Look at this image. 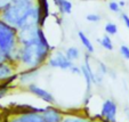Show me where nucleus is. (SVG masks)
<instances>
[{"label": "nucleus", "mask_w": 129, "mask_h": 122, "mask_svg": "<svg viewBox=\"0 0 129 122\" xmlns=\"http://www.w3.org/2000/svg\"><path fill=\"white\" fill-rule=\"evenodd\" d=\"M115 115H117V104L111 99L105 100L102 107V116L105 117L109 122H115Z\"/></svg>", "instance_id": "423d86ee"}, {"label": "nucleus", "mask_w": 129, "mask_h": 122, "mask_svg": "<svg viewBox=\"0 0 129 122\" xmlns=\"http://www.w3.org/2000/svg\"><path fill=\"white\" fill-rule=\"evenodd\" d=\"M13 74H15L13 63L1 62V63H0V83L5 82L6 80H8Z\"/></svg>", "instance_id": "6e6552de"}, {"label": "nucleus", "mask_w": 129, "mask_h": 122, "mask_svg": "<svg viewBox=\"0 0 129 122\" xmlns=\"http://www.w3.org/2000/svg\"><path fill=\"white\" fill-rule=\"evenodd\" d=\"M0 122H1V114H0Z\"/></svg>", "instance_id": "a878e982"}, {"label": "nucleus", "mask_w": 129, "mask_h": 122, "mask_svg": "<svg viewBox=\"0 0 129 122\" xmlns=\"http://www.w3.org/2000/svg\"><path fill=\"white\" fill-rule=\"evenodd\" d=\"M0 12H1V9H0Z\"/></svg>", "instance_id": "c85d7f7f"}, {"label": "nucleus", "mask_w": 129, "mask_h": 122, "mask_svg": "<svg viewBox=\"0 0 129 122\" xmlns=\"http://www.w3.org/2000/svg\"><path fill=\"white\" fill-rule=\"evenodd\" d=\"M34 1L31 0H13L8 1L0 12V18L8 24L15 26L17 30L22 29L29 18L33 7Z\"/></svg>", "instance_id": "f257e3e1"}, {"label": "nucleus", "mask_w": 129, "mask_h": 122, "mask_svg": "<svg viewBox=\"0 0 129 122\" xmlns=\"http://www.w3.org/2000/svg\"><path fill=\"white\" fill-rule=\"evenodd\" d=\"M121 18H122V21H123V23H124V25L127 26V29L129 30V16L127 14H122L121 15Z\"/></svg>", "instance_id": "4be33fe9"}, {"label": "nucleus", "mask_w": 129, "mask_h": 122, "mask_svg": "<svg viewBox=\"0 0 129 122\" xmlns=\"http://www.w3.org/2000/svg\"><path fill=\"white\" fill-rule=\"evenodd\" d=\"M17 35H18V30L5 22L3 18H0V51L10 55L13 58L15 51L20 47Z\"/></svg>", "instance_id": "7ed1b4c3"}, {"label": "nucleus", "mask_w": 129, "mask_h": 122, "mask_svg": "<svg viewBox=\"0 0 129 122\" xmlns=\"http://www.w3.org/2000/svg\"><path fill=\"white\" fill-rule=\"evenodd\" d=\"M119 5H120V7H123V6L126 5V3H124L123 0H121V1H119Z\"/></svg>", "instance_id": "393cba45"}, {"label": "nucleus", "mask_w": 129, "mask_h": 122, "mask_svg": "<svg viewBox=\"0 0 129 122\" xmlns=\"http://www.w3.org/2000/svg\"><path fill=\"white\" fill-rule=\"evenodd\" d=\"M109 8L111 12L113 13H120V5L119 3H115V1H110L109 3Z\"/></svg>", "instance_id": "a211bd4d"}, {"label": "nucleus", "mask_w": 129, "mask_h": 122, "mask_svg": "<svg viewBox=\"0 0 129 122\" xmlns=\"http://www.w3.org/2000/svg\"><path fill=\"white\" fill-rule=\"evenodd\" d=\"M21 119L24 122H46V120L44 119L42 114L31 113V112H27V113H25V114L21 115Z\"/></svg>", "instance_id": "f8f14e48"}, {"label": "nucleus", "mask_w": 129, "mask_h": 122, "mask_svg": "<svg viewBox=\"0 0 129 122\" xmlns=\"http://www.w3.org/2000/svg\"><path fill=\"white\" fill-rule=\"evenodd\" d=\"M6 1H13V0H6Z\"/></svg>", "instance_id": "bb28decb"}, {"label": "nucleus", "mask_w": 129, "mask_h": 122, "mask_svg": "<svg viewBox=\"0 0 129 122\" xmlns=\"http://www.w3.org/2000/svg\"><path fill=\"white\" fill-rule=\"evenodd\" d=\"M54 4H55V6H56L57 8H58L59 13H61L62 10V6H63V3H64V0H53Z\"/></svg>", "instance_id": "5701e85b"}, {"label": "nucleus", "mask_w": 129, "mask_h": 122, "mask_svg": "<svg viewBox=\"0 0 129 122\" xmlns=\"http://www.w3.org/2000/svg\"><path fill=\"white\" fill-rule=\"evenodd\" d=\"M38 29L39 25H27L18 30V44L20 46H29L36 45L39 41L38 37Z\"/></svg>", "instance_id": "20e7f679"}, {"label": "nucleus", "mask_w": 129, "mask_h": 122, "mask_svg": "<svg viewBox=\"0 0 129 122\" xmlns=\"http://www.w3.org/2000/svg\"><path fill=\"white\" fill-rule=\"evenodd\" d=\"M27 89H29V90L31 91L32 94H34L37 97H39V98H41V99H44L45 102H47V103H54L53 95H51L50 93H48L47 90H45V89L38 87L37 85H33V83H32V85H29Z\"/></svg>", "instance_id": "0eeeda50"}, {"label": "nucleus", "mask_w": 129, "mask_h": 122, "mask_svg": "<svg viewBox=\"0 0 129 122\" xmlns=\"http://www.w3.org/2000/svg\"><path fill=\"white\" fill-rule=\"evenodd\" d=\"M31 1H34V0H31Z\"/></svg>", "instance_id": "cd10ccee"}, {"label": "nucleus", "mask_w": 129, "mask_h": 122, "mask_svg": "<svg viewBox=\"0 0 129 122\" xmlns=\"http://www.w3.org/2000/svg\"><path fill=\"white\" fill-rule=\"evenodd\" d=\"M70 70H71V72H73V73H76V74H80L81 73V68L77 67L76 65H73L72 67L70 68Z\"/></svg>", "instance_id": "b1692460"}, {"label": "nucleus", "mask_w": 129, "mask_h": 122, "mask_svg": "<svg viewBox=\"0 0 129 122\" xmlns=\"http://www.w3.org/2000/svg\"><path fill=\"white\" fill-rule=\"evenodd\" d=\"M38 71H39V67H27L25 71H23L20 74V81L21 82H27V81L32 80L38 74Z\"/></svg>", "instance_id": "9b49d317"}, {"label": "nucleus", "mask_w": 129, "mask_h": 122, "mask_svg": "<svg viewBox=\"0 0 129 122\" xmlns=\"http://www.w3.org/2000/svg\"><path fill=\"white\" fill-rule=\"evenodd\" d=\"M86 20L88 21V22H93V23H97L101 21V16L97 14H88L87 16H86Z\"/></svg>", "instance_id": "f3484780"}, {"label": "nucleus", "mask_w": 129, "mask_h": 122, "mask_svg": "<svg viewBox=\"0 0 129 122\" xmlns=\"http://www.w3.org/2000/svg\"><path fill=\"white\" fill-rule=\"evenodd\" d=\"M98 42L101 44V46L103 48H105L106 50H113V44H112V40L110 39V35H104L101 40H98Z\"/></svg>", "instance_id": "2eb2a0df"}, {"label": "nucleus", "mask_w": 129, "mask_h": 122, "mask_svg": "<svg viewBox=\"0 0 129 122\" xmlns=\"http://www.w3.org/2000/svg\"><path fill=\"white\" fill-rule=\"evenodd\" d=\"M51 49L40 42L29 46H20V62L26 67H40L50 57Z\"/></svg>", "instance_id": "f03ea898"}, {"label": "nucleus", "mask_w": 129, "mask_h": 122, "mask_svg": "<svg viewBox=\"0 0 129 122\" xmlns=\"http://www.w3.org/2000/svg\"><path fill=\"white\" fill-rule=\"evenodd\" d=\"M61 122H87L85 119H81V117H76V116H69L63 119Z\"/></svg>", "instance_id": "412c9836"}, {"label": "nucleus", "mask_w": 129, "mask_h": 122, "mask_svg": "<svg viewBox=\"0 0 129 122\" xmlns=\"http://www.w3.org/2000/svg\"><path fill=\"white\" fill-rule=\"evenodd\" d=\"M105 32H106L109 35H114V34H117V32H118L117 25L112 22H107L106 24H105Z\"/></svg>", "instance_id": "dca6fc26"}, {"label": "nucleus", "mask_w": 129, "mask_h": 122, "mask_svg": "<svg viewBox=\"0 0 129 122\" xmlns=\"http://www.w3.org/2000/svg\"><path fill=\"white\" fill-rule=\"evenodd\" d=\"M37 5L39 7L40 13H41V22H40V27H44L45 21L49 16V3L48 0H37Z\"/></svg>", "instance_id": "1a4fd4ad"}, {"label": "nucleus", "mask_w": 129, "mask_h": 122, "mask_svg": "<svg viewBox=\"0 0 129 122\" xmlns=\"http://www.w3.org/2000/svg\"><path fill=\"white\" fill-rule=\"evenodd\" d=\"M120 53H121L122 57L126 59H129V47L126 46V45H122L120 47Z\"/></svg>", "instance_id": "6ab92c4d"}, {"label": "nucleus", "mask_w": 129, "mask_h": 122, "mask_svg": "<svg viewBox=\"0 0 129 122\" xmlns=\"http://www.w3.org/2000/svg\"><path fill=\"white\" fill-rule=\"evenodd\" d=\"M42 116L46 122H61V114L54 108H47L42 111Z\"/></svg>", "instance_id": "9d476101"}, {"label": "nucleus", "mask_w": 129, "mask_h": 122, "mask_svg": "<svg viewBox=\"0 0 129 122\" xmlns=\"http://www.w3.org/2000/svg\"><path fill=\"white\" fill-rule=\"evenodd\" d=\"M78 37H79V39H80V41L82 42L83 47L87 49L88 53H89V54H93L94 53V47H93V45H91V42H90V40L88 39L87 35H86L82 31H79L78 32Z\"/></svg>", "instance_id": "ddd939ff"}, {"label": "nucleus", "mask_w": 129, "mask_h": 122, "mask_svg": "<svg viewBox=\"0 0 129 122\" xmlns=\"http://www.w3.org/2000/svg\"><path fill=\"white\" fill-rule=\"evenodd\" d=\"M8 87H9V85H6L5 82L0 83V99H1L3 97H5V95L7 94Z\"/></svg>", "instance_id": "aec40b11"}, {"label": "nucleus", "mask_w": 129, "mask_h": 122, "mask_svg": "<svg viewBox=\"0 0 129 122\" xmlns=\"http://www.w3.org/2000/svg\"><path fill=\"white\" fill-rule=\"evenodd\" d=\"M65 55L68 56V58L70 59V61H76V59L79 58V56H80V51H79L78 48H76V47H70V48L66 49L65 51Z\"/></svg>", "instance_id": "4468645a"}, {"label": "nucleus", "mask_w": 129, "mask_h": 122, "mask_svg": "<svg viewBox=\"0 0 129 122\" xmlns=\"http://www.w3.org/2000/svg\"><path fill=\"white\" fill-rule=\"evenodd\" d=\"M48 64L50 67H57L62 70H70L73 66V62L68 58L65 54L62 51H56L48 59Z\"/></svg>", "instance_id": "39448f33"}]
</instances>
